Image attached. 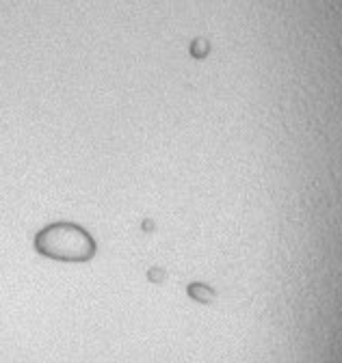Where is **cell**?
I'll list each match as a JSON object with an SVG mask.
<instances>
[{"mask_svg": "<svg viewBox=\"0 0 342 363\" xmlns=\"http://www.w3.org/2000/svg\"><path fill=\"white\" fill-rule=\"evenodd\" d=\"M41 251L61 257V259H87L94 255V242L87 234H82L76 227H53L41 236Z\"/></svg>", "mask_w": 342, "mask_h": 363, "instance_id": "6da1fadb", "label": "cell"}]
</instances>
